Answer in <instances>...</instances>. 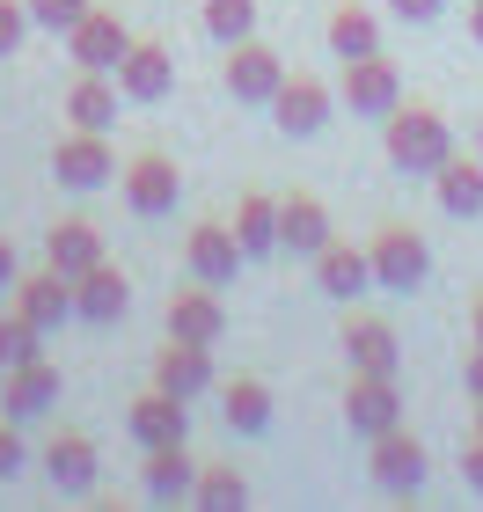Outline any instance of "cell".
<instances>
[{"label":"cell","instance_id":"42","mask_svg":"<svg viewBox=\"0 0 483 512\" xmlns=\"http://www.w3.org/2000/svg\"><path fill=\"white\" fill-rule=\"evenodd\" d=\"M476 439H483V395H476Z\"/></svg>","mask_w":483,"mask_h":512},{"label":"cell","instance_id":"32","mask_svg":"<svg viewBox=\"0 0 483 512\" xmlns=\"http://www.w3.org/2000/svg\"><path fill=\"white\" fill-rule=\"evenodd\" d=\"M37 344H44V330H37V322L30 315H0V374H8V366H30V359H44L37 352Z\"/></svg>","mask_w":483,"mask_h":512},{"label":"cell","instance_id":"22","mask_svg":"<svg viewBox=\"0 0 483 512\" xmlns=\"http://www.w3.org/2000/svg\"><path fill=\"white\" fill-rule=\"evenodd\" d=\"M183 432H191V410H183V395L147 388L140 403H132V439H140V447H169V439H183Z\"/></svg>","mask_w":483,"mask_h":512},{"label":"cell","instance_id":"4","mask_svg":"<svg viewBox=\"0 0 483 512\" xmlns=\"http://www.w3.org/2000/svg\"><path fill=\"white\" fill-rule=\"evenodd\" d=\"M337 96L352 103V118H388V110L403 103V74L388 66L381 52H366V59H344V81H337Z\"/></svg>","mask_w":483,"mask_h":512},{"label":"cell","instance_id":"26","mask_svg":"<svg viewBox=\"0 0 483 512\" xmlns=\"http://www.w3.org/2000/svg\"><path fill=\"white\" fill-rule=\"evenodd\" d=\"M66 118H74L81 132H110V125H118V81L81 74V81H74V96H66Z\"/></svg>","mask_w":483,"mask_h":512},{"label":"cell","instance_id":"12","mask_svg":"<svg viewBox=\"0 0 483 512\" xmlns=\"http://www.w3.org/2000/svg\"><path fill=\"white\" fill-rule=\"evenodd\" d=\"M176 198H183V176H176V161L169 154H140L125 169V205L140 220H161V213H176Z\"/></svg>","mask_w":483,"mask_h":512},{"label":"cell","instance_id":"23","mask_svg":"<svg viewBox=\"0 0 483 512\" xmlns=\"http://www.w3.org/2000/svg\"><path fill=\"white\" fill-rule=\"evenodd\" d=\"M432 191H440V213H447V220H476V213H483V161L447 154L440 176H432Z\"/></svg>","mask_w":483,"mask_h":512},{"label":"cell","instance_id":"38","mask_svg":"<svg viewBox=\"0 0 483 512\" xmlns=\"http://www.w3.org/2000/svg\"><path fill=\"white\" fill-rule=\"evenodd\" d=\"M15 278H22V271H15V242L0 235V286H15Z\"/></svg>","mask_w":483,"mask_h":512},{"label":"cell","instance_id":"2","mask_svg":"<svg viewBox=\"0 0 483 512\" xmlns=\"http://www.w3.org/2000/svg\"><path fill=\"white\" fill-rule=\"evenodd\" d=\"M425 271H432V249L418 227H381L374 235V286L381 293H418Z\"/></svg>","mask_w":483,"mask_h":512},{"label":"cell","instance_id":"41","mask_svg":"<svg viewBox=\"0 0 483 512\" xmlns=\"http://www.w3.org/2000/svg\"><path fill=\"white\" fill-rule=\"evenodd\" d=\"M469 330H476V344H483V293H476V308H469Z\"/></svg>","mask_w":483,"mask_h":512},{"label":"cell","instance_id":"18","mask_svg":"<svg viewBox=\"0 0 483 512\" xmlns=\"http://www.w3.org/2000/svg\"><path fill=\"white\" fill-rule=\"evenodd\" d=\"M15 308L30 315L37 330H59V322L74 315V278H66V271H52V264H44V271H30V278H15Z\"/></svg>","mask_w":483,"mask_h":512},{"label":"cell","instance_id":"35","mask_svg":"<svg viewBox=\"0 0 483 512\" xmlns=\"http://www.w3.org/2000/svg\"><path fill=\"white\" fill-rule=\"evenodd\" d=\"M22 461H30V447H22V432H15V417L0 425V483L22 476Z\"/></svg>","mask_w":483,"mask_h":512},{"label":"cell","instance_id":"5","mask_svg":"<svg viewBox=\"0 0 483 512\" xmlns=\"http://www.w3.org/2000/svg\"><path fill=\"white\" fill-rule=\"evenodd\" d=\"M52 176L66 183V191H103L110 176H118V154H110V139L103 132H66L59 147H52Z\"/></svg>","mask_w":483,"mask_h":512},{"label":"cell","instance_id":"6","mask_svg":"<svg viewBox=\"0 0 483 512\" xmlns=\"http://www.w3.org/2000/svg\"><path fill=\"white\" fill-rule=\"evenodd\" d=\"M344 425H352L359 439H381L403 425V395H396V374H352V388H344Z\"/></svg>","mask_w":483,"mask_h":512},{"label":"cell","instance_id":"11","mask_svg":"<svg viewBox=\"0 0 483 512\" xmlns=\"http://www.w3.org/2000/svg\"><path fill=\"white\" fill-rule=\"evenodd\" d=\"M176 88V52L169 44H140L132 37V52L118 59V96L125 103H161Z\"/></svg>","mask_w":483,"mask_h":512},{"label":"cell","instance_id":"34","mask_svg":"<svg viewBox=\"0 0 483 512\" xmlns=\"http://www.w3.org/2000/svg\"><path fill=\"white\" fill-rule=\"evenodd\" d=\"M22 37H30V0H0V59H15Z\"/></svg>","mask_w":483,"mask_h":512},{"label":"cell","instance_id":"40","mask_svg":"<svg viewBox=\"0 0 483 512\" xmlns=\"http://www.w3.org/2000/svg\"><path fill=\"white\" fill-rule=\"evenodd\" d=\"M469 30H476V44H483V0H469Z\"/></svg>","mask_w":483,"mask_h":512},{"label":"cell","instance_id":"33","mask_svg":"<svg viewBox=\"0 0 483 512\" xmlns=\"http://www.w3.org/2000/svg\"><path fill=\"white\" fill-rule=\"evenodd\" d=\"M88 15V0H30V22H37V30H74V22Z\"/></svg>","mask_w":483,"mask_h":512},{"label":"cell","instance_id":"17","mask_svg":"<svg viewBox=\"0 0 483 512\" xmlns=\"http://www.w3.org/2000/svg\"><path fill=\"white\" fill-rule=\"evenodd\" d=\"M44 469H52V491L59 498H88L96 491V439H81V432H59L52 447H44Z\"/></svg>","mask_w":483,"mask_h":512},{"label":"cell","instance_id":"30","mask_svg":"<svg viewBox=\"0 0 483 512\" xmlns=\"http://www.w3.org/2000/svg\"><path fill=\"white\" fill-rule=\"evenodd\" d=\"M198 22L213 44H242V37H257V0H205Z\"/></svg>","mask_w":483,"mask_h":512},{"label":"cell","instance_id":"21","mask_svg":"<svg viewBox=\"0 0 483 512\" xmlns=\"http://www.w3.org/2000/svg\"><path fill=\"white\" fill-rule=\"evenodd\" d=\"M125 308H132V286H125L118 264H96V271L74 278V315L81 322H118Z\"/></svg>","mask_w":483,"mask_h":512},{"label":"cell","instance_id":"16","mask_svg":"<svg viewBox=\"0 0 483 512\" xmlns=\"http://www.w3.org/2000/svg\"><path fill=\"white\" fill-rule=\"evenodd\" d=\"M52 403H59V366H44V359H30V366H8V381H0V410H8L15 425L44 417Z\"/></svg>","mask_w":483,"mask_h":512},{"label":"cell","instance_id":"9","mask_svg":"<svg viewBox=\"0 0 483 512\" xmlns=\"http://www.w3.org/2000/svg\"><path fill=\"white\" fill-rule=\"evenodd\" d=\"M183 264H191V278H205V286H235V271L249 264V249L235 242V227L198 220L191 242H183Z\"/></svg>","mask_w":483,"mask_h":512},{"label":"cell","instance_id":"29","mask_svg":"<svg viewBox=\"0 0 483 512\" xmlns=\"http://www.w3.org/2000/svg\"><path fill=\"white\" fill-rule=\"evenodd\" d=\"M220 410H227V425H235V432L257 439V432L271 425V388H264V381H227V388H220Z\"/></svg>","mask_w":483,"mask_h":512},{"label":"cell","instance_id":"37","mask_svg":"<svg viewBox=\"0 0 483 512\" xmlns=\"http://www.w3.org/2000/svg\"><path fill=\"white\" fill-rule=\"evenodd\" d=\"M462 476H469V491H483V439H469V454H462Z\"/></svg>","mask_w":483,"mask_h":512},{"label":"cell","instance_id":"10","mask_svg":"<svg viewBox=\"0 0 483 512\" xmlns=\"http://www.w3.org/2000/svg\"><path fill=\"white\" fill-rule=\"evenodd\" d=\"M366 476H374V491H388V498H410L425 483V447L410 439L403 425L396 432H381L374 439V454H366Z\"/></svg>","mask_w":483,"mask_h":512},{"label":"cell","instance_id":"39","mask_svg":"<svg viewBox=\"0 0 483 512\" xmlns=\"http://www.w3.org/2000/svg\"><path fill=\"white\" fill-rule=\"evenodd\" d=\"M462 374H469V395H483V344L469 352V366H462Z\"/></svg>","mask_w":483,"mask_h":512},{"label":"cell","instance_id":"43","mask_svg":"<svg viewBox=\"0 0 483 512\" xmlns=\"http://www.w3.org/2000/svg\"><path fill=\"white\" fill-rule=\"evenodd\" d=\"M476 139H483V132H476Z\"/></svg>","mask_w":483,"mask_h":512},{"label":"cell","instance_id":"15","mask_svg":"<svg viewBox=\"0 0 483 512\" xmlns=\"http://www.w3.org/2000/svg\"><path fill=\"white\" fill-rule=\"evenodd\" d=\"M154 388H169V395H205L213 388V344H191V337H169V352L154 359Z\"/></svg>","mask_w":483,"mask_h":512},{"label":"cell","instance_id":"28","mask_svg":"<svg viewBox=\"0 0 483 512\" xmlns=\"http://www.w3.org/2000/svg\"><path fill=\"white\" fill-rule=\"evenodd\" d=\"M330 52H337V59H366V52H381V22L344 0V8L330 15Z\"/></svg>","mask_w":483,"mask_h":512},{"label":"cell","instance_id":"14","mask_svg":"<svg viewBox=\"0 0 483 512\" xmlns=\"http://www.w3.org/2000/svg\"><path fill=\"white\" fill-rule=\"evenodd\" d=\"M315 293H330V300H359V293H374V249L330 242V249L315 256Z\"/></svg>","mask_w":483,"mask_h":512},{"label":"cell","instance_id":"8","mask_svg":"<svg viewBox=\"0 0 483 512\" xmlns=\"http://www.w3.org/2000/svg\"><path fill=\"white\" fill-rule=\"evenodd\" d=\"M279 81H286V59L271 52V44H257V37L227 44V96L235 103H271Z\"/></svg>","mask_w":483,"mask_h":512},{"label":"cell","instance_id":"24","mask_svg":"<svg viewBox=\"0 0 483 512\" xmlns=\"http://www.w3.org/2000/svg\"><path fill=\"white\" fill-rule=\"evenodd\" d=\"M44 264L66 271V278H81V271H96L103 264V235L88 220H59L52 235H44Z\"/></svg>","mask_w":483,"mask_h":512},{"label":"cell","instance_id":"7","mask_svg":"<svg viewBox=\"0 0 483 512\" xmlns=\"http://www.w3.org/2000/svg\"><path fill=\"white\" fill-rule=\"evenodd\" d=\"M330 81H315V74H286L279 81V96H271V118H279L286 139H315L322 125H330Z\"/></svg>","mask_w":483,"mask_h":512},{"label":"cell","instance_id":"36","mask_svg":"<svg viewBox=\"0 0 483 512\" xmlns=\"http://www.w3.org/2000/svg\"><path fill=\"white\" fill-rule=\"evenodd\" d=\"M388 8H396L403 22H432V15H440V8H447V0H388Z\"/></svg>","mask_w":483,"mask_h":512},{"label":"cell","instance_id":"20","mask_svg":"<svg viewBox=\"0 0 483 512\" xmlns=\"http://www.w3.org/2000/svg\"><path fill=\"white\" fill-rule=\"evenodd\" d=\"M279 249H293V256L330 249V213H322V198H308V191L279 198Z\"/></svg>","mask_w":483,"mask_h":512},{"label":"cell","instance_id":"25","mask_svg":"<svg viewBox=\"0 0 483 512\" xmlns=\"http://www.w3.org/2000/svg\"><path fill=\"white\" fill-rule=\"evenodd\" d=\"M140 483H147V498H191V483H198V461L183 454V439H169V447H147V469H140Z\"/></svg>","mask_w":483,"mask_h":512},{"label":"cell","instance_id":"19","mask_svg":"<svg viewBox=\"0 0 483 512\" xmlns=\"http://www.w3.org/2000/svg\"><path fill=\"white\" fill-rule=\"evenodd\" d=\"M344 359H352V374H396L403 344L381 315H359V322H344Z\"/></svg>","mask_w":483,"mask_h":512},{"label":"cell","instance_id":"1","mask_svg":"<svg viewBox=\"0 0 483 512\" xmlns=\"http://www.w3.org/2000/svg\"><path fill=\"white\" fill-rule=\"evenodd\" d=\"M388 132H381V147H388V161H396L403 176H440V161L454 154V132H447V118L440 110H425V103H396L381 118Z\"/></svg>","mask_w":483,"mask_h":512},{"label":"cell","instance_id":"31","mask_svg":"<svg viewBox=\"0 0 483 512\" xmlns=\"http://www.w3.org/2000/svg\"><path fill=\"white\" fill-rule=\"evenodd\" d=\"M191 498H198L205 512H242V505H249V483H242L235 469H198Z\"/></svg>","mask_w":483,"mask_h":512},{"label":"cell","instance_id":"13","mask_svg":"<svg viewBox=\"0 0 483 512\" xmlns=\"http://www.w3.org/2000/svg\"><path fill=\"white\" fill-rule=\"evenodd\" d=\"M169 337H191V344H220L227 337V308H220V286L191 278L183 293H169Z\"/></svg>","mask_w":483,"mask_h":512},{"label":"cell","instance_id":"27","mask_svg":"<svg viewBox=\"0 0 483 512\" xmlns=\"http://www.w3.org/2000/svg\"><path fill=\"white\" fill-rule=\"evenodd\" d=\"M235 242H242L249 256H271V249H279V198L249 191V198L235 205Z\"/></svg>","mask_w":483,"mask_h":512},{"label":"cell","instance_id":"3","mask_svg":"<svg viewBox=\"0 0 483 512\" xmlns=\"http://www.w3.org/2000/svg\"><path fill=\"white\" fill-rule=\"evenodd\" d=\"M66 52H74L81 74H118V59L132 52V30L118 22V8H88L74 30H66Z\"/></svg>","mask_w":483,"mask_h":512}]
</instances>
